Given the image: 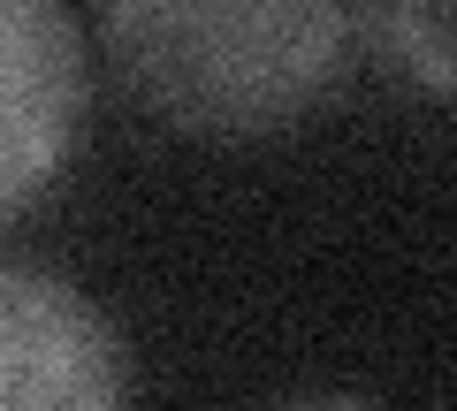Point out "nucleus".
<instances>
[{"instance_id": "f03ea898", "label": "nucleus", "mask_w": 457, "mask_h": 411, "mask_svg": "<svg viewBox=\"0 0 457 411\" xmlns=\"http://www.w3.org/2000/svg\"><path fill=\"white\" fill-rule=\"evenodd\" d=\"M0 411H130L122 335L62 275L0 267Z\"/></svg>"}, {"instance_id": "20e7f679", "label": "nucleus", "mask_w": 457, "mask_h": 411, "mask_svg": "<svg viewBox=\"0 0 457 411\" xmlns=\"http://www.w3.org/2000/svg\"><path fill=\"white\" fill-rule=\"evenodd\" d=\"M351 38L389 84L457 99V0H351Z\"/></svg>"}, {"instance_id": "39448f33", "label": "nucleus", "mask_w": 457, "mask_h": 411, "mask_svg": "<svg viewBox=\"0 0 457 411\" xmlns=\"http://www.w3.org/2000/svg\"><path fill=\"white\" fill-rule=\"evenodd\" d=\"M275 411H374V404H359V396H343V389H297Z\"/></svg>"}, {"instance_id": "7ed1b4c3", "label": "nucleus", "mask_w": 457, "mask_h": 411, "mask_svg": "<svg viewBox=\"0 0 457 411\" xmlns=\"http://www.w3.org/2000/svg\"><path fill=\"white\" fill-rule=\"evenodd\" d=\"M84 130V38L62 0H0V229L62 176Z\"/></svg>"}, {"instance_id": "f257e3e1", "label": "nucleus", "mask_w": 457, "mask_h": 411, "mask_svg": "<svg viewBox=\"0 0 457 411\" xmlns=\"http://www.w3.org/2000/svg\"><path fill=\"white\" fill-rule=\"evenodd\" d=\"M114 77L191 137L290 130L351 62V0H99Z\"/></svg>"}]
</instances>
